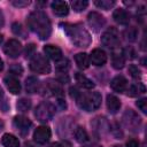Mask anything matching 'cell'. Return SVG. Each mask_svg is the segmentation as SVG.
Wrapping results in <instances>:
<instances>
[{"label":"cell","mask_w":147,"mask_h":147,"mask_svg":"<svg viewBox=\"0 0 147 147\" xmlns=\"http://www.w3.org/2000/svg\"><path fill=\"white\" fill-rule=\"evenodd\" d=\"M87 6H88V1H86V0H75V1L71 2L72 9L77 13L85 10L87 8Z\"/></svg>","instance_id":"83f0119b"},{"label":"cell","mask_w":147,"mask_h":147,"mask_svg":"<svg viewBox=\"0 0 147 147\" xmlns=\"http://www.w3.org/2000/svg\"><path fill=\"white\" fill-rule=\"evenodd\" d=\"M1 144L3 147H20L18 139L10 133H5L1 138Z\"/></svg>","instance_id":"44dd1931"},{"label":"cell","mask_w":147,"mask_h":147,"mask_svg":"<svg viewBox=\"0 0 147 147\" xmlns=\"http://www.w3.org/2000/svg\"><path fill=\"white\" fill-rule=\"evenodd\" d=\"M51 136H52V132H51V129L46 125H41V126H38L34 132H33V140L37 142V144H46L49 139H51Z\"/></svg>","instance_id":"9c48e42d"},{"label":"cell","mask_w":147,"mask_h":147,"mask_svg":"<svg viewBox=\"0 0 147 147\" xmlns=\"http://www.w3.org/2000/svg\"><path fill=\"white\" fill-rule=\"evenodd\" d=\"M11 31H13L16 36H20V37H22V38H25V31H24V28H23L22 24L18 23V22L13 23V25H11Z\"/></svg>","instance_id":"4dcf8cb0"},{"label":"cell","mask_w":147,"mask_h":147,"mask_svg":"<svg viewBox=\"0 0 147 147\" xmlns=\"http://www.w3.org/2000/svg\"><path fill=\"white\" fill-rule=\"evenodd\" d=\"M9 72H10V75H14V76H17V75H18V76H20V75H22V72H23V69H22L21 65L14 64V65L10 68Z\"/></svg>","instance_id":"e575fe53"},{"label":"cell","mask_w":147,"mask_h":147,"mask_svg":"<svg viewBox=\"0 0 147 147\" xmlns=\"http://www.w3.org/2000/svg\"><path fill=\"white\" fill-rule=\"evenodd\" d=\"M26 24H28V28L32 32H34L41 40H45L51 36V32H52L51 21L48 16L41 10L32 11L28 16Z\"/></svg>","instance_id":"6da1fadb"},{"label":"cell","mask_w":147,"mask_h":147,"mask_svg":"<svg viewBox=\"0 0 147 147\" xmlns=\"http://www.w3.org/2000/svg\"><path fill=\"white\" fill-rule=\"evenodd\" d=\"M3 82H5L6 87L11 94H18L21 92V84H20V80L16 78V76L9 74L5 77Z\"/></svg>","instance_id":"4fadbf2b"},{"label":"cell","mask_w":147,"mask_h":147,"mask_svg":"<svg viewBox=\"0 0 147 147\" xmlns=\"http://www.w3.org/2000/svg\"><path fill=\"white\" fill-rule=\"evenodd\" d=\"M75 138H76V140H77L78 142H80V144H84V142L88 141V134H87V132L85 131V129L82 127V126H78V127L75 130Z\"/></svg>","instance_id":"d4e9b609"},{"label":"cell","mask_w":147,"mask_h":147,"mask_svg":"<svg viewBox=\"0 0 147 147\" xmlns=\"http://www.w3.org/2000/svg\"><path fill=\"white\" fill-rule=\"evenodd\" d=\"M90 62H92L93 65L101 67L107 62V54L101 48H95L92 51L90 55Z\"/></svg>","instance_id":"7c38bea8"},{"label":"cell","mask_w":147,"mask_h":147,"mask_svg":"<svg viewBox=\"0 0 147 147\" xmlns=\"http://www.w3.org/2000/svg\"><path fill=\"white\" fill-rule=\"evenodd\" d=\"M110 87L115 91V92H118V93H122L126 90L127 87V80L125 77L123 76H116L111 79L110 82Z\"/></svg>","instance_id":"2e32d148"},{"label":"cell","mask_w":147,"mask_h":147,"mask_svg":"<svg viewBox=\"0 0 147 147\" xmlns=\"http://www.w3.org/2000/svg\"><path fill=\"white\" fill-rule=\"evenodd\" d=\"M111 64L117 70L123 69V67L125 64V54L119 47L113 49V52H111Z\"/></svg>","instance_id":"8fae6325"},{"label":"cell","mask_w":147,"mask_h":147,"mask_svg":"<svg viewBox=\"0 0 147 147\" xmlns=\"http://www.w3.org/2000/svg\"><path fill=\"white\" fill-rule=\"evenodd\" d=\"M126 147H139V142L134 139H131L126 142Z\"/></svg>","instance_id":"74e56055"},{"label":"cell","mask_w":147,"mask_h":147,"mask_svg":"<svg viewBox=\"0 0 147 147\" xmlns=\"http://www.w3.org/2000/svg\"><path fill=\"white\" fill-rule=\"evenodd\" d=\"M75 78H76V82L78 83V85L82 86L83 88L92 90V88H94V86H95V84H94L90 78H87L86 76H84V75L80 74V72H77V74L75 75Z\"/></svg>","instance_id":"d6986e66"},{"label":"cell","mask_w":147,"mask_h":147,"mask_svg":"<svg viewBox=\"0 0 147 147\" xmlns=\"http://www.w3.org/2000/svg\"><path fill=\"white\" fill-rule=\"evenodd\" d=\"M17 110L22 111V113H26L29 111V109L31 108V100L30 99H25V98H22L17 101Z\"/></svg>","instance_id":"4316f807"},{"label":"cell","mask_w":147,"mask_h":147,"mask_svg":"<svg viewBox=\"0 0 147 147\" xmlns=\"http://www.w3.org/2000/svg\"><path fill=\"white\" fill-rule=\"evenodd\" d=\"M44 52L46 54L47 57H49L51 60L53 61H59L62 59V51L57 47V46H54V45H46L44 47Z\"/></svg>","instance_id":"e0dca14e"},{"label":"cell","mask_w":147,"mask_h":147,"mask_svg":"<svg viewBox=\"0 0 147 147\" xmlns=\"http://www.w3.org/2000/svg\"><path fill=\"white\" fill-rule=\"evenodd\" d=\"M124 37H125V39H126L127 41H130V42L136 41V40H137V37H138V30H137V28H134V26L127 28V29L124 31Z\"/></svg>","instance_id":"484cf974"},{"label":"cell","mask_w":147,"mask_h":147,"mask_svg":"<svg viewBox=\"0 0 147 147\" xmlns=\"http://www.w3.org/2000/svg\"><path fill=\"white\" fill-rule=\"evenodd\" d=\"M11 3H13V6H15V7L22 8V7L29 6V5H30V1H26V0H24V1H22V0H15V1H13Z\"/></svg>","instance_id":"d590c367"},{"label":"cell","mask_w":147,"mask_h":147,"mask_svg":"<svg viewBox=\"0 0 147 147\" xmlns=\"http://www.w3.org/2000/svg\"><path fill=\"white\" fill-rule=\"evenodd\" d=\"M23 147H37V146L33 142H31V141H25L24 145H23Z\"/></svg>","instance_id":"ab89813d"},{"label":"cell","mask_w":147,"mask_h":147,"mask_svg":"<svg viewBox=\"0 0 147 147\" xmlns=\"http://www.w3.org/2000/svg\"><path fill=\"white\" fill-rule=\"evenodd\" d=\"M113 18L116 23L121 25H127L130 22V14L125 9L118 8V9H115V11L113 13Z\"/></svg>","instance_id":"9a60e30c"},{"label":"cell","mask_w":147,"mask_h":147,"mask_svg":"<svg viewBox=\"0 0 147 147\" xmlns=\"http://www.w3.org/2000/svg\"><path fill=\"white\" fill-rule=\"evenodd\" d=\"M145 91H146V87L142 83H134L129 87H126V93L129 96H138L145 93Z\"/></svg>","instance_id":"ffe728a7"},{"label":"cell","mask_w":147,"mask_h":147,"mask_svg":"<svg viewBox=\"0 0 147 147\" xmlns=\"http://www.w3.org/2000/svg\"><path fill=\"white\" fill-rule=\"evenodd\" d=\"M3 24V17H2V14H1V11H0V26Z\"/></svg>","instance_id":"7bdbcfd3"},{"label":"cell","mask_w":147,"mask_h":147,"mask_svg":"<svg viewBox=\"0 0 147 147\" xmlns=\"http://www.w3.org/2000/svg\"><path fill=\"white\" fill-rule=\"evenodd\" d=\"M87 22H88V25L92 28V30L94 32H99L106 24V20L105 17L96 13V11H91L87 16Z\"/></svg>","instance_id":"ba28073f"},{"label":"cell","mask_w":147,"mask_h":147,"mask_svg":"<svg viewBox=\"0 0 147 147\" xmlns=\"http://www.w3.org/2000/svg\"><path fill=\"white\" fill-rule=\"evenodd\" d=\"M45 87H46V90L48 91V92H51V94L52 95H56V96H61L63 93V91H62V88H61V86L57 84V83H53V82H48L46 85H45Z\"/></svg>","instance_id":"cb8c5ba5"},{"label":"cell","mask_w":147,"mask_h":147,"mask_svg":"<svg viewBox=\"0 0 147 147\" xmlns=\"http://www.w3.org/2000/svg\"><path fill=\"white\" fill-rule=\"evenodd\" d=\"M69 92H70V96L74 98V99H76V98L79 95V93H80V91H79L77 87H70Z\"/></svg>","instance_id":"8d00e7d4"},{"label":"cell","mask_w":147,"mask_h":147,"mask_svg":"<svg viewBox=\"0 0 147 147\" xmlns=\"http://www.w3.org/2000/svg\"><path fill=\"white\" fill-rule=\"evenodd\" d=\"M76 64L79 69H87L90 65V56L86 53H78L75 55Z\"/></svg>","instance_id":"7402d4cb"},{"label":"cell","mask_w":147,"mask_h":147,"mask_svg":"<svg viewBox=\"0 0 147 147\" xmlns=\"http://www.w3.org/2000/svg\"><path fill=\"white\" fill-rule=\"evenodd\" d=\"M106 102H107V108L110 114H116L121 109V101L114 94H108Z\"/></svg>","instance_id":"ac0fdd59"},{"label":"cell","mask_w":147,"mask_h":147,"mask_svg":"<svg viewBox=\"0 0 147 147\" xmlns=\"http://www.w3.org/2000/svg\"><path fill=\"white\" fill-rule=\"evenodd\" d=\"M94 5H95L96 7H99V8H101V9L108 10V9L113 8V7L116 5V2H115L114 0H96V1L94 2Z\"/></svg>","instance_id":"f1b7e54d"},{"label":"cell","mask_w":147,"mask_h":147,"mask_svg":"<svg viewBox=\"0 0 147 147\" xmlns=\"http://www.w3.org/2000/svg\"><path fill=\"white\" fill-rule=\"evenodd\" d=\"M63 26L64 32L70 38L72 44H75L77 47H87L91 44V36L87 32V30L84 29V26L79 24H61Z\"/></svg>","instance_id":"7a4b0ae2"},{"label":"cell","mask_w":147,"mask_h":147,"mask_svg":"<svg viewBox=\"0 0 147 147\" xmlns=\"http://www.w3.org/2000/svg\"><path fill=\"white\" fill-rule=\"evenodd\" d=\"M55 68H56V70H57V71L65 74V72L69 70V68H70V62H69V60H68V59H61V60H59V61H57V63H56Z\"/></svg>","instance_id":"f546056e"},{"label":"cell","mask_w":147,"mask_h":147,"mask_svg":"<svg viewBox=\"0 0 147 147\" xmlns=\"http://www.w3.org/2000/svg\"><path fill=\"white\" fill-rule=\"evenodd\" d=\"M34 51H36V45L34 44H28L25 46V49H24V54L25 56H32L34 55Z\"/></svg>","instance_id":"836d02e7"},{"label":"cell","mask_w":147,"mask_h":147,"mask_svg":"<svg viewBox=\"0 0 147 147\" xmlns=\"http://www.w3.org/2000/svg\"><path fill=\"white\" fill-rule=\"evenodd\" d=\"M30 69L36 74L45 75L51 72V64L42 54L37 53L30 60Z\"/></svg>","instance_id":"277c9868"},{"label":"cell","mask_w":147,"mask_h":147,"mask_svg":"<svg viewBox=\"0 0 147 147\" xmlns=\"http://www.w3.org/2000/svg\"><path fill=\"white\" fill-rule=\"evenodd\" d=\"M39 88V80L37 77L34 76H31V77H28L26 80H25V90L28 93H36Z\"/></svg>","instance_id":"603a6c76"},{"label":"cell","mask_w":147,"mask_h":147,"mask_svg":"<svg viewBox=\"0 0 147 147\" xmlns=\"http://www.w3.org/2000/svg\"><path fill=\"white\" fill-rule=\"evenodd\" d=\"M101 42L103 46H106L110 49H115V48L119 47V37H118L117 29L113 28V26L107 29L101 36Z\"/></svg>","instance_id":"8992f818"},{"label":"cell","mask_w":147,"mask_h":147,"mask_svg":"<svg viewBox=\"0 0 147 147\" xmlns=\"http://www.w3.org/2000/svg\"><path fill=\"white\" fill-rule=\"evenodd\" d=\"M3 52L10 59H16L22 52V45L17 39H9L3 46Z\"/></svg>","instance_id":"52a82bcc"},{"label":"cell","mask_w":147,"mask_h":147,"mask_svg":"<svg viewBox=\"0 0 147 147\" xmlns=\"http://www.w3.org/2000/svg\"><path fill=\"white\" fill-rule=\"evenodd\" d=\"M2 41H3V36H2V34H0V45L2 44Z\"/></svg>","instance_id":"f6af8a7d"},{"label":"cell","mask_w":147,"mask_h":147,"mask_svg":"<svg viewBox=\"0 0 147 147\" xmlns=\"http://www.w3.org/2000/svg\"><path fill=\"white\" fill-rule=\"evenodd\" d=\"M127 53H129V55H127V56H129L130 59H134V57H136V52H134L131 47L127 49Z\"/></svg>","instance_id":"f35d334b"},{"label":"cell","mask_w":147,"mask_h":147,"mask_svg":"<svg viewBox=\"0 0 147 147\" xmlns=\"http://www.w3.org/2000/svg\"><path fill=\"white\" fill-rule=\"evenodd\" d=\"M57 103L61 106V108H65V107H67V105H65L64 100H62V99H59V100H57Z\"/></svg>","instance_id":"60d3db41"},{"label":"cell","mask_w":147,"mask_h":147,"mask_svg":"<svg viewBox=\"0 0 147 147\" xmlns=\"http://www.w3.org/2000/svg\"><path fill=\"white\" fill-rule=\"evenodd\" d=\"M75 100L77 105L86 111L96 110L101 106V94L99 92H90L86 94L80 92Z\"/></svg>","instance_id":"3957f363"},{"label":"cell","mask_w":147,"mask_h":147,"mask_svg":"<svg viewBox=\"0 0 147 147\" xmlns=\"http://www.w3.org/2000/svg\"><path fill=\"white\" fill-rule=\"evenodd\" d=\"M13 124H14V126L20 131V133H21L22 136H25V134L29 132V129L31 127L32 122H31L28 117L22 116V115H18V116H15V117H14Z\"/></svg>","instance_id":"30bf717a"},{"label":"cell","mask_w":147,"mask_h":147,"mask_svg":"<svg viewBox=\"0 0 147 147\" xmlns=\"http://www.w3.org/2000/svg\"><path fill=\"white\" fill-rule=\"evenodd\" d=\"M136 105H137V107H138L144 114L147 113V99H146V98H141V99H139V100L136 102Z\"/></svg>","instance_id":"d6a6232c"},{"label":"cell","mask_w":147,"mask_h":147,"mask_svg":"<svg viewBox=\"0 0 147 147\" xmlns=\"http://www.w3.org/2000/svg\"><path fill=\"white\" fill-rule=\"evenodd\" d=\"M52 9L54 11L55 15L62 17V16H67L69 14V6L65 1H61V0H55L52 2Z\"/></svg>","instance_id":"5bb4252c"},{"label":"cell","mask_w":147,"mask_h":147,"mask_svg":"<svg viewBox=\"0 0 147 147\" xmlns=\"http://www.w3.org/2000/svg\"><path fill=\"white\" fill-rule=\"evenodd\" d=\"M2 68H3V62H2V60L0 59V71L2 70Z\"/></svg>","instance_id":"ee69618b"},{"label":"cell","mask_w":147,"mask_h":147,"mask_svg":"<svg viewBox=\"0 0 147 147\" xmlns=\"http://www.w3.org/2000/svg\"><path fill=\"white\" fill-rule=\"evenodd\" d=\"M129 74H130L133 78H140V77H141V71H140V69H139L137 65H134V64H130V65H129Z\"/></svg>","instance_id":"1f68e13d"},{"label":"cell","mask_w":147,"mask_h":147,"mask_svg":"<svg viewBox=\"0 0 147 147\" xmlns=\"http://www.w3.org/2000/svg\"><path fill=\"white\" fill-rule=\"evenodd\" d=\"M54 114H55V107L51 102H47V101L41 102L36 108V111H34V116L40 122H48V121H51L53 118Z\"/></svg>","instance_id":"5b68a950"},{"label":"cell","mask_w":147,"mask_h":147,"mask_svg":"<svg viewBox=\"0 0 147 147\" xmlns=\"http://www.w3.org/2000/svg\"><path fill=\"white\" fill-rule=\"evenodd\" d=\"M48 147H64L62 144H60V142H53V144H51Z\"/></svg>","instance_id":"b9f144b4"}]
</instances>
